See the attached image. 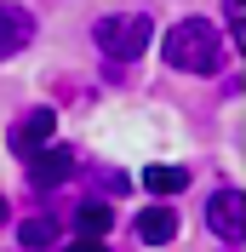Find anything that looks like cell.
I'll return each mask as SVG.
<instances>
[{"mask_svg":"<svg viewBox=\"0 0 246 252\" xmlns=\"http://www.w3.org/2000/svg\"><path fill=\"white\" fill-rule=\"evenodd\" d=\"M217 29L206 17H184V23H172L166 34V69H184V75H217Z\"/></svg>","mask_w":246,"mask_h":252,"instance_id":"obj_1","label":"cell"},{"mask_svg":"<svg viewBox=\"0 0 246 252\" xmlns=\"http://www.w3.org/2000/svg\"><path fill=\"white\" fill-rule=\"evenodd\" d=\"M97 46H103V58H115V63L143 58V46H149V17H143V12L103 17V23H97Z\"/></svg>","mask_w":246,"mask_h":252,"instance_id":"obj_2","label":"cell"},{"mask_svg":"<svg viewBox=\"0 0 246 252\" xmlns=\"http://www.w3.org/2000/svg\"><path fill=\"white\" fill-rule=\"evenodd\" d=\"M75 178V149H58V143H34L29 149V184L34 189H58V184H69Z\"/></svg>","mask_w":246,"mask_h":252,"instance_id":"obj_3","label":"cell"},{"mask_svg":"<svg viewBox=\"0 0 246 252\" xmlns=\"http://www.w3.org/2000/svg\"><path fill=\"white\" fill-rule=\"evenodd\" d=\"M206 223H212L229 247H241L246 241V201H241V189H217L212 201H206Z\"/></svg>","mask_w":246,"mask_h":252,"instance_id":"obj_4","label":"cell"},{"mask_svg":"<svg viewBox=\"0 0 246 252\" xmlns=\"http://www.w3.org/2000/svg\"><path fill=\"white\" fill-rule=\"evenodd\" d=\"M29 40H34V17L23 12V6H12V0H0V63L17 58Z\"/></svg>","mask_w":246,"mask_h":252,"instance_id":"obj_5","label":"cell"},{"mask_svg":"<svg viewBox=\"0 0 246 252\" xmlns=\"http://www.w3.org/2000/svg\"><path fill=\"white\" fill-rule=\"evenodd\" d=\"M52 126H58V121H52V109H34V115H23V121L12 126V149H17V155H29L34 143H46V138H52Z\"/></svg>","mask_w":246,"mask_h":252,"instance_id":"obj_6","label":"cell"},{"mask_svg":"<svg viewBox=\"0 0 246 252\" xmlns=\"http://www.w3.org/2000/svg\"><path fill=\"white\" fill-rule=\"evenodd\" d=\"M109 223H115V212H109L103 201H80V206H75V229H80V235H86V241L109 235Z\"/></svg>","mask_w":246,"mask_h":252,"instance_id":"obj_7","label":"cell"},{"mask_svg":"<svg viewBox=\"0 0 246 252\" xmlns=\"http://www.w3.org/2000/svg\"><path fill=\"white\" fill-rule=\"evenodd\" d=\"M138 235L143 241H172L178 235V212H172V206H149V212L138 218Z\"/></svg>","mask_w":246,"mask_h":252,"instance_id":"obj_8","label":"cell"},{"mask_svg":"<svg viewBox=\"0 0 246 252\" xmlns=\"http://www.w3.org/2000/svg\"><path fill=\"white\" fill-rule=\"evenodd\" d=\"M143 184H149L154 195H178V189L189 184V172H184V166H149V172H143Z\"/></svg>","mask_w":246,"mask_h":252,"instance_id":"obj_9","label":"cell"},{"mask_svg":"<svg viewBox=\"0 0 246 252\" xmlns=\"http://www.w3.org/2000/svg\"><path fill=\"white\" fill-rule=\"evenodd\" d=\"M17 241H23V247H52V241H58V223L52 218H29L17 229Z\"/></svg>","mask_w":246,"mask_h":252,"instance_id":"obj_10","label":"cell"},{"mask_svg":"<svg viewBox=\"0 0 246 252\" xmlns=\"http://www.w3.org/2000/svg\"><path fill=\"white\" fill-rule=\"evenodd\" d=\"M223 12H229V34L241 40V34H246V23H241V0H223Z\"/></svg>","mask_w":246,"mask_h":252,"instance_id":"obj_11","label":"cell"},{"mask_svg":"<svg viewBox=\"0 0 246 252\" xmlns=\"http://www.w3.org/2000/svg\"><path fill=\"white\" fill-rule=\"evenodd\" d=\"M0 223H6V195H0Z\"/></svg>","mask_w":246,"mask_h":252,"instance_id":"obj_12","label":"cell"}]
</instances>
